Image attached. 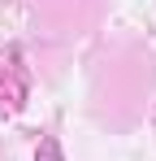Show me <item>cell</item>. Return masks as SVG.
Returning a JSON list of instances; mask_svg holds the SVG:
<instances>
[{
	"instance_id": "6da1fadb",
	"label": "cell",
	"mask_w": 156,
	"mask_h": 161,
	"mask_svg": "<svg viewBox=\"0 0 156 161\" xmlns=\"http://www.w3.org/2000/svg\"><path fill=\"white\" fill-rule=\"evenodd\" d=\"M30 96V74H26L22 57L13 53L9 61H0V109L4 113H18Z\"/></svg>"
},
{
	"instance_id": "7a4b0ae2",
	"label": "cell",
	"mask_w": 156,
	"mask_h": 161,
	"mask_svg": "<svg viewBox=\"0 0 156 161\" xmlns=\"http://www.w3.org/2000/svg\"><path fill=\"white\" fill-rule=\"evenodd\" d=\"M35 161H65L61 139H56V135H44V139H39V148H35Z\"/></svg>"
}]
</instances>
